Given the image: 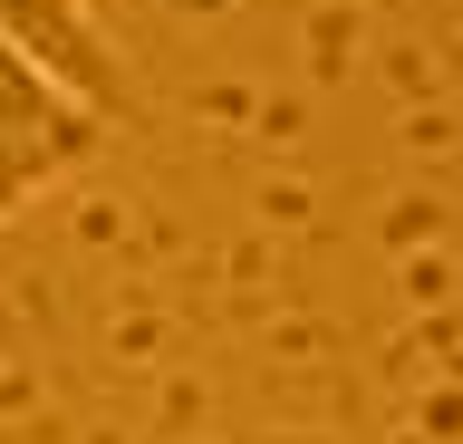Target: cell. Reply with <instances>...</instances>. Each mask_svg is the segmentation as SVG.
<instances>
[{"label":"cell","instance_id":"6da1fadb","mask_svg":"<svg viewBox=\"0 0 463 444\" xmlns=\"http://www.w3.org/2000/svg\"><path fill=\"white\" fill-rule=\"evenodd\" d=\"M107 146V117L78 88H58L20 39L0 30V222H20L49 184H68Z\"/></svg>","mask_w":463,"mask_h":444},{"label":"cell","instance_id":"7a4b0ae2","mask_svg":"<svg viewBox=\"0 0 463 444\" xmlns=\"http://www.w3.org/2000/svg\"><path fill=\"white\" fill-rule=\"evenodd\" d=\"M0 30L49 68L58 88H78L107 126H136V78L97 30V0H0Z\"/></svg>","mask_w":463,"mask_h":444}]
</instances>
